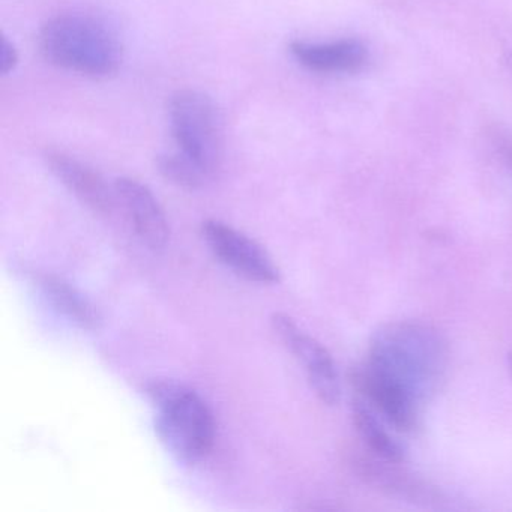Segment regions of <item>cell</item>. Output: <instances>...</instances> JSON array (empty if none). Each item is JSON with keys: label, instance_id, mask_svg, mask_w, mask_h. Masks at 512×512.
<instances>
[{"label": "cell", "instance_id": "cell-1", "mask_svg": "<svg viewBox=\"0 0 512 512\" xmlns=\"http://www.w3.org/2000/svg\"><path fill=\"white\" fill-rule=\"evenodd\" d=\"M448 359V343L436 328L401 320L386 323L374 332L365 362L422 406L439 389Z\"/></svg>", "mask_w": 512, "mask_h": 512}, {"label": "cell", "instance_id": "cell-2", "mask_svg": "<svg viewBox=\"0 0 512 512\" xmlns=\"http://www.w3.org/2000/svg\"><path fill=\"white\" fill-rule=\"evenodd\" d=\"M47 62L91 79L115 76L124 61L118 35L103 22L83 14L53 17L38 35Z\"/></svg>", "mask_w": 512, "mask_h": 512}, {"label": "cell", "instance_id": "cell-3", "mask_svg": "<svg viewBox=\"0 0 512 512\" xmlns=\"http://www.w3.org/2000/svg\"><path fill=\"white\" fill-rule=\"evenodd\" d=\"M146 394L157 407L155 431L167 451L185 464L202 461L214 448V413L194 389L170 380L146 386Z\"/></svg>", "mask_w": 512, "mask_h": 512}, {"label": "cell", "instance_id": "cell-4", "mask_svg": "<svg viewBox=\"0 0 512 512\" xmlns=\"http://www.w3.org/2000/svg\"><path fill=\"white\" fill-rule=\"evenodd\" d=\"M169 121L178 151L214 176L223 160V121L212 98L182 89L169 103Z\"/></svg>", "mask_w": 512, "mask_h": 512}, {"label": "cell", "instance_id": "cell-5", "mask_svg": "<svg viewBox=\"0 0 512 512\" xmlns=\"http://www.w3.org/2000/svg\"><path fill=\"white\" fill-rule=\"evenodd\" d=\"M202 236L214 256L236 274L254 283H280V268L259 242L218 220H206Z\"/></svg>", "mask_w": 512, "mask_h": 512}, {"label": "cell", "instance_id": "cell-6", "mask_svg": "<svg viewBox=\"0 0 512 512\" xmlns=\"http://www.w3.org/2000/svg\"><path fill=\"white\" fill-rule=\"evenodd\" d=\"M271 323L281 343L301 362L317 398L326 406H335L340 401L341 386L331 353L287 314L275 313Z\"/></svg>", "mask_w": 512, "mask_h": 512}, {"label": "cell", "instance_id": "cell-7", "mask_svg": "<svg viewBox=\"0 0 512 512\" xmlns=\"http://www.w3.org/2000/svg\"><path fill=\"white\" fill-rule=\"evenodd\" d=\"M356 395L367 401L377 415L398 431H412L418 424L421 404L400 385L364 362L350 376Z\"/></svg>", "mask_w": 512, "mask_h": 512}, {"label": "cell", "instance_id": "cell-8", "mask_svg": "<svg viewBox=\"0 0 512 512\" xmlns=\"http://www.w3.org/2000/svg\"><path fill=\"white\" fill-rule=\"evenodd\" d=\"M290 55L305 70L317 74H355L370 61V50L358 38L332 41H293Z\"/></svg>", "mask_w": 512, "mask_h": 512}, {"label": "cell", "instance_id": "cell-9", "mask_svg": "<svg viewBox=\"0 0 512 512\" xmlns=\"http://www.w3.org/2000/svg\"><path fill=\"white\" fill-rule=\"evenodd\" d=\"M115 193L137 238L151 250H164L170 236L169 221L154 193L142 182L131 178L118 179Z\"/></svg>", "mask_w": 512, "mask_h": 512}, {"label": "cell", "instance_id": "cell-10", "mask_svg": "<svg viewBox=\"0 0 512 512\" xmlns=\"http://www.w3.org/2000/svg\"><path fill=\"white\" fill-rule=\"evenodd\" d=\"M353 467L365 484L389 496L400 497L413 503L437 502L440 493L415 473L401 467L400 461H389L374 454L353 458Z\"/></svg>", "mask_w": 512, "mask_h": 512}, {"label": "cell", "instance_id": "cell-11", "mask_svg": "<svg viewBox=\"0 0 512 512\" xmlns=\"http://www.w3.org/2000/svg\"><path fill=\"white\" fill-rule=\"evenodd\" d=\"M46 163L50 172L92 212L109 215L113 211L116 193L110 191L103 176L88 164L62 151L47 152Z\"/></svg>", "mask_w": 512, "mask_h": 512}, {"label": "cell", "instance_id": "cell-12", "mask_svg": "<svg viewBox=\"0 0 512 512\" xmlns=\"http://www.w3.org/2000/svg\"><path fill=\"white\" fill-rule=\"evenodd\" d=\"M37 284L47 301L79 328L86 331L100 328L101 316L97 307L64 278L53 274H41L37 277Z\"/></svg>", "mask_w": 512, "mask_h": 512}, {"label": "cell", "instance_id": "cell-13", "mask_svg": "<svg viewBox=\"0 0 512 512\" xmlns=\"http://www.w3.org/2000/svg\"><path fill=\"white\" fill-rule=\"evenodd\" d=\"M352 418L359 437L370 449L371 454L385 460L403 463L406 455L403 446L386 431L382 421L377 418L376 410H373V407L358 395L352 403Z\"/></svg>", "mask_w": 512, "mask_h": 512}, {"label": "cell", "instance_id": "cell-14", "mask_svg": "<svg viewBox=\"0 0 512 512\" xmlns=\"http://www.w3.org/2000/svg\"><path fill=\"white\" fill-rule=\"evenodd\" d=\"M157 167L166 181L184 190H199L211 176L181 151L158 157Z\"/></svg>", "mask_w": 512, "mask_h": 512}, {"label": "cell", "instance_id": "cell-15", "mask_svg": "<svg viewBox=\"0 0 512 512\" xmlns=\"http://www.w3.org/2000/svg\"><path fill=\"white\" fill-rule=\"evenodd\" d=\"M490 134L497 151L502 155L503 160L508 163V166L512 167V133L497 127L493 128Z\"/></svg>", "mask_w": 512, "mask_h": 512}, {"label": "cell", "instance_id": "cell-16", "mask_svg": "<svg viewBox=\"0 0 512 512\" xmlns=\"http://www.w3.org/2000/svg\"><path fill=\"white\" fill-rule=\"evenodd\" d=\"M17 62H19V55H17L16 47L7 38H4V41H2V73H4V76L14 71Z\"/></svg>", "mask_w": 512, "mask_h": 512}, {"label": "cell", "instance_id": "cell-17", "mask_svg": "<svg viewBox=\"0 0 512 512\" xmlns=\"http://www.w3.org/2000/svg\"><path fill=\"white\" fill-rule=\"evenodd\" d=\"M508 368H509V373L512 374V352L509 353V355H508Z\"/></svg>", "mask_w": 512, "mask_h": 512}]
</instances>
